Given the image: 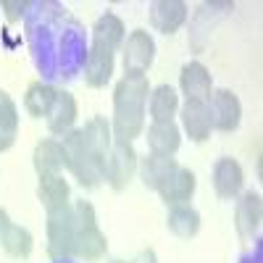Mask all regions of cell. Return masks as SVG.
I'll use <instances>...</instances> for the list:
<instances>
[{
  "mask_svg": "<svg viewBox=\"0 0 263 263\" xmlns=\"http://www.w3.org/2000/svg\"><path fill=\"white\" fill-rule=\"evenodd\" d=\"M145 103H147V79L145 74H126L116 87V132L119 137L132 140L145 129Z\"/></svg>",
  "mask_w": 263,
  "mask_h": 263,
  "instance_id": "obj_1",
  "label": "cell"
},
{
  "mask_svg": "<svg viewBox=\"0 0 263 263\" xmlns=\"http://www.w3.org/2000/svg\"><path fill=\"white\" fill-rule=\"evenodd\" d=\"M63 153H66V166L74 171V177L84 187H95L98 182L105 179V158L92 153L84 142L82 132H71L63 140Z\"/></svg>",
  "mask_w": 263,
  "mask_h": 263,
  "instance_id": "obj_2",
  "label": "cell"
},
{
  "mask_svg": "<svg viewBox=\"0 0 263 263\" xmlns=\"http://www.w3.org/2000/svg\"><path fill=\"white\" fill-rule=\"evenodd\" d=\"M74 216H77V232H74V258H84V260H98L103 258V253L108 250L105 234L98 227V218L90 203L79 200L74 205Z\"/></svg>",
  "mask_w": 263,
  "mask_h": 263,
  "instance_id": "obj_3",
  "label": "cell"
},
{
  "mask_svg": "<svg viewBox=\"0 0 263 263\" xmlns=\"http://www.w3.org/2000/svg\"><path fill=\"white\" fill-rule=\"evenodd\" d=\"M74 232H77V216L74 205H66L48 213V253L55 260L74 258Z\"/></svg>",
  "mask_w": 263,
  "mask_h": 263,
  "instance_id": "obj_4",
  "label": "cell"
},
{
  "mask_svg": "<svg viewBox=\"0 0 263 263\" xmlns=\"http://www.w3.org/2000/svg\"><path fill=\"white\" fill-rule=\"evenodd\" d=\"M135 166H137V156H135V147H132V140L116 137L105 156V179H111V184L121 190L132 179Z\"/></svg>",
  "mask_w": 263,
  "mask_h": 263,
  "instance_id": "obj_5",
  "label": "cell"
},
{
  "mask_svg": "<svg viewBox=\"0 0 263 263\" xmlns=\"http://www.w3.org/2000/svg\"><path fill=\"white\" fill-rule=\"evenodd\" d=\"M156 190L161 192V197H163L168 205H184L190 197H192V192H195V174L187 171V168H182L177 163L163 177V182Z\"/></svg>",
  "mask_w": 263,
  "mask_h": 263,
  "instance_id": "obj_6",
  "label": "cell"
},
{
  "mask_svg": "<svg viewBox=\"0 0 263 263\" xmlns=\"http://www.w3.org/2000/svg\"><path fill=\"white\" fill-rule=\"evenodd\" d=\"M153 53H156L153 37L142 29L132 32V37L124 45V69H126V74H145V69L153 63Z\"/></svg>",
  "mask_w": 263,
  "mask_h": 263,
  "instance_id": "obj_7",
  "label": "cell"
},
{
  "mask_svg": "<svg viewBox=\"0 0 263 263\" xmlns=\"http://www.w3.org/2000/svg\"><path fill=\"white\" fill-rule=\"evenodd\" d=\"M208 116H211V126L216 129H234L239 124V100L229 92V90H221L211 95L208 100Z\"/></svg>",
  "mask_w": 263,
  "mask_h": 263,
  "instance_id": "obj_8",
  "label": "cell"
},
{
  "mask_svg": "<svg viewBox=\"0 0 263 263\" xmlns=\"http://www.w3.org/2000/svg\"><path fill=\"white\" fill-rule=\"evenodd\" d=\"M182 90L187 95V100H197V103H208L211 100V74L205 71V66L200 63H187L182 71Z\"/></svg>",
  "mask_w": 263,
  "mask_h": 263,
  "instance_id": "obj_9",
  "label": "cell"
},
{
  "mask_svg": "<svg viewBox=\"0 0 263 263\" xmlns=\"http://www.w3.org/2000/svg\"><path fill=\"white\" fill-rule=\"evenodd\" d=\"M242 182H245V174H242V168H239L237 161L221 158L216 163V168H213V187H216L218 197H234L239 192V187H242Z\"/></svg>",
  "mask_w": 263,
  "mask_h": 263,
  "instance_id": "obj_10",
  "label": "cell"
},
{
  "mask_svg": "<svg viewBox=\"0 0 263 263\" xmlns=\"http://www.w3.org/2000/svg\"><path fill=\"white\" fill-rule=\"evenodd\" d=\"M114 74V50L92 42V50L87 55V84L103 87Z\"/></svg>",
  "mask_w": 263,
  "mask_h": 263,
  "instance_id": "obj_11",
  "label": "cell"
},
{
  "mask_svg": "<svg viewBox=\"0 0 263 263\" xmlns=\"http://www.w3.org/2000/svg\"><path fill=\"white\" fill-rule=\"evenodd\" d=\"M153 27L166 32V34H174L187 18V6L184 3H177V0H161V3H153Z\"/></svg>",
  "mask_w": 263,
  "mask_h": 263,
  "instance_id": "obj_12",
  "label": "cell"
},
{
  "mask_svg": "<svg viewBox=\"0 0 263 263\" xmlns=\"http://www.w3.org/2000/svg\"><path fill=\"white\" fill-rule=\"evenodd\" d=\"M179 129L174 121H153V126L147 129V145L158 156H174L179 150Z\"/></svg>",
  "mask_w": 263,
  "mask_h": 263,
  "instance_id": "obj_13",
  "label": "cell"
},
{
  "mask_svg": "<svg viewBox=\"0 0 263 263\" xmlns=\"http://www.w3.org/2000/svg\"><path fill=\"white\" fill-rule=\"evenodd\" d=\"M182 119H184V129L190 132V137L195 142H203L208 140L211 135V116H208V103H197V100H187L184 111H182Z\"/></svg>",
  "mask_w": 263,
  "mask_h": 263,
  "instance_id": "obj_14",
  "label": "cell"
},
{
  "mask_svg": "<svg viewBox=\"0 0 263 263\" xmlns=\"http://www.w3.org/2000/svg\"><path fill=\"white\" fill-rule=\"evenodd\" d=\"M40 200L48 208V213L69 205V184H66V179L61 177V174L40 177Z\"/></svg>",
  "mask_w": 263,
  "mask_h": 263,
  "instance_id": "obj_15",
  "label": "cell"
},
{
  "mask_svg": "<svg viewBox=\"0 0 263 263\" xmlns=\"http://www.w3.org/2000/svg\"><path fill=\"white\" fill-rule=\"evenodd\" d=\"M66 166V153L63 145L55 140H45L40 142L34 150V168L40 171V177H48V174H58Z\"/></svg>",
  "mask_w": 263,
  "mask_h": 263,
  "instance_id": "obj_16",
  "label": "cell"
},
{
  "mask_svg": "<svg viewBox=\"0 0 263 263\" xmlns=\"http://www.w3.org/2000/svg\"><path fill=\"white\" fill-rule=\"evenodd\" d=\"M50 129L55 132V135H63L66 129H69L77 119V100L71 98V92H66V90H58L55 92V103L50 108Z\"/></svg>",
  "mask_w": 263,
  "mask_h": 263,
  "instance_id": "obj_17",
  "label": "cell"
},
{
  "mask_svg": "<svg viewBox=\"0 0 263 263\" xmlns=\"http://www.w3.org/2000/svg\"><path fill=\"white\" fill-rule=\"evenodd\" d=\"M260 224V197L255 192H248L237 205V229L242 237H253Z\"/></svg>",
  "mask_w": 263,
  "mask_h": 263,
  "instance_id": "obj_18",
  "label": "cell"
},
{
  "mask_svg": "<svg viewBox=\"0 0 263 263\" xmlns=\"http://www.w3.org/2000/svg\"><path fill=\"white\" fill-rule=\"evenodd\" d=\"M55 92L50 84H42V82H34L29 90H27V98H24V108L32 114V116H48L50 108L55 103Z\"/></svg>",
  "mask_w": 263,
  "mask_h": 263,
  "instance_id": "obj_19",
  "label": "cell"
},
{
  "mask_svg": "<svg viewBox=\"0 0 263 263\" xmlns=\"http://www.w3.org/2000/svg\"><path fill=\"white\" fill-rule=\"evenodd\" d=\"M179 108V98L168 84H161L156 92L150 95V116L153 121H171V116Z\"/></svg>",
  "mask_w": 263,
  "mask_h": 263,
  "instance_id": "obj_20",
  "label": "cell"
},
{
  "mask_svg": "<svg viewBox=\"0 0 263 263\" xmlns=\"http://www.w3.org/2000/svg\"><path fill=\"white\" fill-rule=\"evenodd\" d=\"M168 229L177 237H195L197 229H200V216H197L187 203L184 205H174L168 213Z\"/></svg>",
  "mask_w": 263,
  "mask_h": 263,
  "instance_id": "obj_21",
  "label": "cell"
},
{
  "mask_svg": "<svg viewBox=\"0 0 263 263\" xmlns=\"http://www.w3.org/2000/svg\"><path fill=\"white\" fill-rule=\"evenodd\" d=\"M16 124H18V116H16V105L13 100L0 92V150H8L16 140Z\"/></svg>",
  "mask_w": 263,
  "mask_h": 263,
  "instance_id": "obj_22",
  "label": "cell"
},
{
  "mask_svg": "<svg viewBox=\"0 0 263 263\" xmlns=\"http://www.w3.org/2000/svg\"><path fill=\"white\" fill-rule=\"evenodd\" d=\"M95 42H98V45L111 48L114 53H116V48L124 42V24H121L114 13H105V16L98 21V27H95Z\"/></svg>",
  "mask_w": 263,
  "mask_h": 263,
  "instance_id": "obj_23",
  "label": "cell"
},
{
  "mask_svg": "<svg viewBox=\"0 0 263 263\" xmlns=\"http://www.w3.org/2000/svg\"><path fill=\"white\" fill-rule=\"evenodd\" d=\"M3 250L13 258H27L32 253V234L24 229V227H16V224H8V229L3 232V239H0Z\"/></svg>",
  "mask_w": 263,
  "mask_h": 263,
  "instance_id": "obj_24",
  "label": "cell"
},
{
  "mask_svg": "<svg viewBox=\"0 0 263 263\" xmlns=\"http://www.w3.org/2000/svg\"><path fill=\"white\" fill-rule=\"evenodd\" d=\"M174 166H177V161H174L171 156H158V153H153V156L145 161V166H142L145 184L156 190V187L163 182V177H166V174H168Z\"/></svg>",
  "mask_w": 263,
  "mask_h": 263,
  "instance_id": "obj_25",
  "label": "cell"
},
{
  "mask_svg": "<svg viewBox=\"0 0 263 263\" xmlns=\"http://www.w3.org/2000/svg\"><path fill=\"white\" fill-rule=\"evenodd\" d=\"M0 6H3V8L8 11V18H11V21H16L21 13H24V8H27V3H24V0H16V3H11V0H3Z\"/></svg>",
  "mask_w": 263,
  "mask_h": 263,
  "instance_id": "obj_26",
  "label": "cell"
},
{
  "mask_svg": "<svg viewBox=\"0 0 263 263\" xmlns=\"http://www.w3.org/2000/svg\"><path fill=\"white\" fill-rule=\"evenodd\" d=\"M8 224H11V218H8V213L0 208V239H3V232L8 229Z\"/></svg>",
  "mask_w": 263,
  "mask_h": 263,
  "instance_id": "obj_27",
  "label": "cell"
},
{
  "mask_svg": "<svg viewBox=\"0 0 263 263\" xmlns=\"http://www.w3.org/2000/svg\"><path fill=\"white\" fill-rule=\"evenodd\" d=\"M135 263H156V253H153V250H145V253H140V258H137Z\"/></svg>",
  "mask_w": 263,
  "mask_h": 263,
  "instance_id": "obj_28",
  "label": "cell"
},
{
  "mask_svg": "<svg viewBox=\"0 0 263 263\" xmlns=\"http://www.w3.org/2000/svg\"><path fill=\"white\" fill-rule=\"evenodd\" d=\"M114 263H126V260H114Z\"/></svg>",
  "mask_w": 263,
  "mask_h": 263,
  "instance_id": "obj_29",
  "label": "cell"
}]
</instances>
